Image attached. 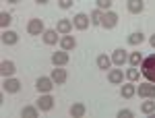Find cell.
Here are the masks:
<instances>
[{"instance_id":"obj_17","label":"cell","mask_w":155,"mask_h":118,"mask_svg":"<svg viewBox=\"0 0 155 118\" xmlns=\"http://www.w3.org/2000/svg\"><path fill=\"white\" fill-rule=\"evenodd\" d=\"M126 8H128V12H132V15H141L145 8V2L143 0H126Z\"/></svg>"},{"instance_id":"obj_15","label":"cell","mask_w":155,"mask_h":118,"mask_svg":"<svg viewBox=\"0 0 155 118\" xmlns=\"http://www.w3.org/2000/svg\"><path fill=\"white\" fill-rule=\"evenodd\" d=\"M72 27H74V25H72L71 19H60L58 23H56V31H58L60 35H66V33L72 31Z\"/></svg>"},{"instance_id":"obj_11","label":"cell","mask_w":155,"mask_h":118,"mask_svg":"<svg viewBox=\"0 0 155 118\" xmlns=\"http://www.w3.org/2000/svg\"><path fill=\"white\" fill-rule=\"evenodd\" d=\"M112 62H114L116 66L126 64V62H128V54H126V50H122V48L114 50V52H112Z\"/></svg>"},{"instance_id":"obj_16","label":"cell","mask_w":155,"mask_h":118,"mask_svg":"<svg viewBox=\"0 0 155 118\" xmlns=\"http://www.w3.org/2000/svg\"><path fill=\"white\" fill-rule=\"evenodd\" d=\"M60 48H62V50H66V52H71V50L77 48V39H74L71 33H66V35L60 37Z\"/></svg>"},{"instance_id":"obj_26","label":"cell","mask_w":155,"mask_h":118,"mask_svg":"<svg viewBox=\"0 0 155 118\" xmlns=\"http://www.w3.org/2000/svg\"><path fill=\"white\" fill-rule=\"evenodd\" d=\"M128 62H130V66L143 64V54H141V52H132V54H128Z\"/></svg>"},{"instance_id":"obj_18","label":"cell","mask_w":155,"mask_h":118,"mask_svg":"<svg viewBox=\"0 0 155 118\" xmlns=\"http://www.w3.org/2000/svg\"><path fill=\"white\" fill-rule=\"evenodd\" d=\"M52 81L56 83V85H62V83L66 81V71L64 69H60V66H56V69H52Z\"/></svg>"},{"instance_id":"obj_34","label":"cell","mask_w":155,"mask_h":118,"mask_svg":"<svg viewBox=\"0 0 155 118\" xmlns=\"http://www.w3.org/2000/svg\"><path fill=\"white\" fill-rule=\"evenodd\" d=\"M6 2H8V4H19L21 0H6Z\"/></svg>"},{"instance_id":"obj_29","label":"cell","mask_w":155,"mask_h":118,"mask_svg":"<svg viewBox=\"0 0 155 118\" xmlns=\"http://www.w3.org/2000/svg\"><path fill=\"white\" fill-rule=\"evenodd\" d=\"M95 4H97V8L104 11V12L112 8V0H95Z\"/></svg>"},{"instance_id":"obj_12","label":"cell","mask_w":155,"mask_h":118,"mask_svg":"<svg viewBox=\"0 0 155 118\" xmlns=\"http://www.w3.org/2000/svg\"><path fill=\"white\" fill-rule=\"evenodd\" d=\"M52 64H54V66H64V64H68V52H66V50L54 52V54H52Z\"/></svg>"},{"instance_id":"obj_23","label":"cell","mask_w":155,"mask_h":118,"mask_svg":"<svg viewBox=\"0 0 155 118\" xmlns=\"http://www.w3.org/2000/svg\"><path fill=\"white\" fill-rule=\"evenodd\" d=\"M126 42L130 44V46H141L145 42V35L141 33V31H134V33H130V35L126 37Z\"/></svg>"},{"instance_id":"obj_33","label":"cell","mask_w":155,"mask_h":118,"mask_svg":"<svg viewBox=\"0 0 155 118\" xmlns=\"http://www.w3.org/2000/svg\"><path fill=\"white\" fill-rule=\"evenodd\" d=\"M35 2H37V4H48L50 0H35Z\"/></svg>"},{"instance_id":"obj_24","label":"cell","mask_w":155,"mask_h":118,"mask_svg":"<svg viewBox=\"0 0 155 118\" xmlns=\"http://www.w3.org/2000/svg\"><path fill=\"white\" fill-rule=\"evenodd\" d=\"M141 112L143 114H155V102H153V97H147V102H143L141 104Z\"/></svg>"},{"instance_id":"obj_19","label":"cell","mask_w":155,"mask_h":118,"mask_svg":"<svg viewBox=\"0 0 155 118\" xmlns=\"http://www.w3.org/2000/svg\"><path fill=\"white\" fill-rule=\"evenodd\" d=\"M120 95H122L124 99H130V97L137 95V87H134L132 83H126V85H122V87H120Z\"/></svg>"},{"instance_id":"obj_13","label":"cell","mask_w":155,"mask_h":118,"mask_svg":"<svg viewBox=\"0 0 155 118\" xmlns=\"http://www.w3.org/2000/svg\"><path fill=\"white\" fill-rule=\"evenodd\" d=\"M0 39H2L4 46H15V44L19 42V33H15V31H11V29H4Z\"/></svg>"},{"instance_id":"obj_30","label":"cell","mask_w":155,"mask_h":118,"mask_svg":"<svg viewBox=\"0 0 155 118\" xmlns=\"http://www.w3.org/2000/svg\"><path fill=\"white\" fill-rule=\"evenodd\" d=\"M134 116V112L128 110V108H124V110H118V118H132Z\"/></svg>"},{"instance_id":"obj_25","label":"cell","mask_w":155,"mask_h":118,"mask_svg":"<svg viewBox=\"0 0 155 118\" xmlns=\"http://www.w3.org/2000/svg\"><path fill=\"white\" fill-rule=\"evenodd\" d=\"M89 19H91V25H99V27H101L104 11H99V8H95V11H91V15H89Z\"/></svg>"},{"instance_id":"obj_31","label":"cell","mask_w":155,"mask_h":118,"mask_svg":"<svg viewBox=\"0 0 155 118\" xmlns=\"http://www.w3.org/2000/svg\"><path fill=\"white\" fill-rule=\"evenodd\" d=\"M72 4H74V0H58V6L62 11H66V8H71Z\"/></svg>"},{"instance_id":"obj_22","label":"cell","mask_w":155,"mask_h":118,"mask_svg":"<svg viewBox=\"0 0 155 118\" xmlns=\"http://www.w3.org/2000/svg\"><path fill=\"white\" fill-rule=\"evenodd\" d=\"M21 116L23 118H37L39 116V108L37 106H25L21 110Z\"/></svg>"},{"instance_id":"obj_20","label":"cell","mask_w":155,"mask_h":118,"mask_svg":"<svg viewBox=\"0 0 155 118\" xmlns=\"http://www.w3.org/2000/svg\"><path fill=\"white\" fill-rule=\"evenodd\" d=\"M71 116L72 118H83L85 116V112H87V108H85V104H81V102H77V104H72L71 106Z\"/></svg>"},{"instance_id":"obj_28","label":"cell","mask_w":155,"mask_h":118,"mask_svg":"<svg viewBox=\"0 0 155 118\" xmlns=\"http://www.w3.org/2000/svg\"><path fill=\"white\" fill-rule=\"evenodd\" d=\"M124 75H126V79H128V81H137V79H139V66H130Z\"/></svg>"},{"instance_id":"obj_10","label":"cell","mask_w":155,"mask_h":118,"mask_svg":"<svg viewBox=\"0 0 155 118\" xmlns=\"http://www.w3.org/2000/svg\"><path fill=\"white\" fill-rule=\"evenodd\" d=\"M17 72V66H15V62L12 60H2L0 62V75L6 79V77H12Z\"/></svg>"},{"instance_id":"obj_27","label":"cell","mask_w":155,"mask_h":118,"mask_svg":"<svg viewBox=\"0 0 155 118\" xmlns=\"http://www.w3.org/2000/svg\"><path fill=\"white\" fill-rule=\"evenodd\" d=\"M12 23V15L11 12H0V27H2V29H6V27H8V25Z\"/></svg>"},{"instance_id":"obj_7","label":"cell","mask_w":155,"mask_h":118,"mask_svg":"<svg viewBox=\"0 0 155 118\" xmlns=\"http://www.w3.org/2000/svg\"><path fill=\"white\" fill-rule=\"evenodd\" d=\"M37 108H39L41 112H50V110L54 108V97L50 93H41L39 99H37Z\"/></svg>"},{"instance_id":"obj_5","label":"cell","mask_w":155,"mask_h":118,"mask_svg":"<svg viewBox=\"0 0 155 118\" xmlns=\"http://www.w3.org/2000/svg\"><path fill=\"white\" fill-rule=\"evenodd\" d=\"M72 25H74L79 31H85V29L91 25V19H89V15H85V12H77V15L72 17Z\"/></svg>"},{"instance_id":"obj_4","label":"cell","mask_w":155,"mask_h":118,"mask_svg":"<svg viewBox=\"0 0 155 118\" xmlns=\"http://www.w3.org/2000/svg\"><path fill=\"white\" fill-rule=\"evenodd\" d=\"M27 31L31 35H41L46 31V25H44V19H29L27 23Z\"/></svg>"},{"instance_id":"obj_14","label":"cell","mask_w":155,"mask_h":118,"mask_svg":"<svg viewBox=\"0 0 155 118\" xmlns=\"http://www.w3.org/2000/svg\"><path fill=\"white\" fill-rule=\"evenodd\" d=\"M41 39H44V44H48V46H54L56 42H60L56 29H46V31L41 33Z\"/></svg>"},{"instance_id":"obj_1","label":"cell","mask_w":155,"mask_h":118,"mask_svg":"<svg viewBox=\"0 0 155 118\" xmlns=\"http://www.w3.org/2000/svg\"><path fill=\"white\" fill-rule=\"evenodd\" d=\"M141 72H143V77L147 79V81L155 83V54H151V56L143 58V64H141Z\"/></svg>"},{"instance_id":"obj_21","label":"cell","mask_w":155,"mask_h":118,"mask_svg":"<svg viewBox=\"0 0 155 118\" xmlns=\"http://www.w3.org/2000/svg\"><path fill=\"white\" fill-rule=\"evenodd\" d=\"M95 64H97V69H101V71H106V69H110L114 62H112V56H106V54H99L95 58Z\"/></svg>"},{"instance_id":"obj_6","label":"cell","mask_w":155,"mask_h":118,"mask_svg":"<svg viewBox=\"0 0 155 118\" xmlns=\"http://www.w3.org/2000/svg\"><path fill=\"white\" fill-rule=\"evenodd\" d=\"M118 25V15L114 11H106L104 12V19H101V27L104 29H114Z\"/></svg>"},{"instance_id":"obj_3","label":"cell","mask_w":155,"mask_h":118,"mask_svg":"<svg viewBox=\"0 0 155 118\" xmlns=\"http://www.w3.org/2000/svg\"><path fill=\"white\" fill-rule=\"evenodd\" d=\"M54 85H56V83L52 81V77H39L35 81V89L39 93H50V91L54 89Z\"/></svg>"},{"instance_id":"obj_8","label":"cell","mask_w":155,"mask_h":118,"mask_svg":"<svg viewBox=\"0 0 155 118\" xmlns=\"http://www.w3.org/2000/svg\"><path fill=\"white\" fill-rule=\"evenodd\" d=\"M2 89H4L6 93H17V91L21 89V81L15 79V77H6V79H4V85H2Z\"/></svg>"},{"instance_id":"obj_2","label":"cell","mask_w":155,"mask_h":118,"mask_svg":"<svg viewBox=\"0 0 155 118\" xmlns=\"http://www.w3.org/2000/svg\"><path fill=\"white\" fill-rule=\"evenodd\" d=\"M137 93H139V97H153L155 99V83L147 81V83H139V87H137Z\"/></svg>"},{"instance_id":"obj_9","label":"cell","mask_w":155,"mask_h":118,"mask_svg":"<svg viewBox=\"0 0 155 118\" xmlns=\"http://www.w3.org/2000/svg\"><path fill=\"white\" fill-rule=\"evenodd\" d=\"M124 72H122V69H110L107 71V81L112 83V85H122V81H124Z\"/></svg>"},{"instance_id":"obj_32","label":"cell","mask_w":155,"mask_h":118,"mask_svg":"<svg viewBox=\"0 0 155 118\" xmlns=\"http://www.w3.org/2000/svg\"><path fill=\"white\" fill-rule=\"evenodd\" d=\"M149 44H151V46L155 48V33H153V35H151V37H149Z\"/></svg>"}]
</instances>
